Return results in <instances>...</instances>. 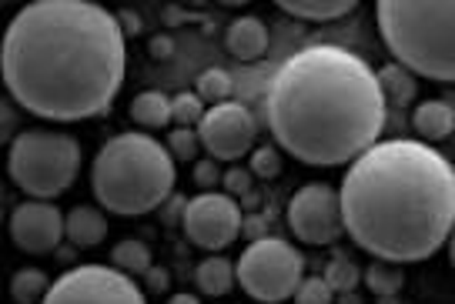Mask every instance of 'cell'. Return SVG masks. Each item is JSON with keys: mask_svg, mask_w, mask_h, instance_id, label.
Masks as SVG:
<instances>
[{"mask_svg": "<svg viewBox=\"0 0 455 304\" xmlns=\"http://www.w3.org/2000/svg\"><path fill=\"white\" fill-rule=\"evenodd\" d=\"M124 27L91 0H37L4 30L0 71L28 114L71 124L104 114L128 71Z\"/></svg>", "mask_w": 455, "mask_h": 304, "instance_id": "obj_1", "label": "cell"}, {"mask_svg": "<svg viewBox=\"0 0 455 304\" xmlns=\"http://www.w3.org/2000/svg\"><path fill=\"white\" fill-rule=\"evenodd\" d=\"M265 121L284 154L308 168H339L382 141L388 101L362 54L341 43H308L271 74Z\"/></svg>", "mask_w": 455, "mask_h": 304, "instance_id": "obj_2", "label": "cell"}, {"mask_svg": "<svg viewBox=\"0 0 455 304\" xmlns=\"http://www.w3.org/2000/svg\"><path fill=\"white\" fill-rule=\"evenodd\" d=\"M345 234L365 254L415 264L452 241L455 164L419 137H385L341 177Z\"/></svg>", "mask_w": 455, "mask_h": 304, "instance_id": "obj_3", "label": "cell"}, {"mask_svg": "<svg viewBox=\"0 0 455 304\" xmlns=\"http://www.w3.org/2000/svg\"><path fill=\"white\" fill-rule=\"evenodd\" d=\"M178 181V160L168 144L148 130H124L100 144L91 164V191L98 207L117 217H141L171 198Z\"/></svg>", "mask_w": 455, "mask_h": 304, "instance_id": "obj_4", "label": "cell"}, {"mask_svg": "<svg viewBox=\"0 0 455 304\" xmlns=\"http://www.w3.org/2000/svg\"><path fill=\"white\" fill-rule=\"evenodd\" d=\"M375 20L395 64L455 84V0H382Z\"/></svg>", "mask_w": 455, "mask_h": 304, "instance_id": "obj_5", "label": "cell"}, {"mask_svg": "<svg viewBox=\"0 0 455 304\" xmlns=\"http://www.w3.org/2000/svg\"><path fill=\"white\" fill-rule=\"evenodd\" d=\"M7 171L30 201H54L81 174V144L64 130H20L7 151Z\"/></svg>", "mask_w": 455, "mask_h": 304, "instance_id": "obj_6", "label": "cell"}, {"mask_svg": "<svg viewBox=\"0 0 455 304\" xmlns=\"http://www.w3.org/2000/svg\"><path fill=\"white\" fill-rule=\"evenodd\" d=\"M235 268H238L242 291L258 304H282L295 298L299 285L308 277L305 254L295 245H288L284 238H271V234H261L244 247Z\"/></svg>", "mask_w": 455, "mask_h": 304, "instance_id": "obj_7", "label": "cell"}, {"mask_svg": "<svg viewBox=\"0 0 455 304\" xmlns=\"http://www.w3.org/2000/svg\"><path fill=\"white\" fill-rule=\"evenodd\" d=\"M44 304H148V294L114 264H77L54 277Z\"/></svg>", "mask_w": 455, "mask_h": 304, "instance_id": "obj_8", "label": "cell"}, {"mask_svg": "<svg viewBox=\"0 0 455 304\" xmlns=\"http://www.w3.org/2000/svg\"><path fill=\"white\" fill-rule=\"evenodd\" d=\"M288 231L295 241L312 247H331L345 238V217H341V194L331 184H305L291 194L284 207Z\"/></svg>", "mask_w": 455, "mask_h": 304, "instance_id": "obj_9", "label": "cell"}, {"mask_svg": "<svg viewBox=\"0 0 455 304\" xmlns=\"http://www.w3.org/2000/svg\"><path fill=\"white\" fill-rule=\"evenodd\" d=\"M181 231L188 234L191 245H198L201 251H225L228 245L238 241V234L244 231V214L242 204L235 201L225 191H204L195 194L191 201L181 207Z\"/></svg>", "mask_w": 455, "mask_h": 304, "instance_id": "obj_10", "label": "cell"}, {"mask_svg": "<svg viewBox=\"0 0 455 304\" xmlns=\"http://www.w3.org/2000/svg\"><path fill=\"white\" fill-rule=\"evenodd\" d=\"M201 147L208 151L212 160H242L244 154L255 151L258 141V121L255 114L238 101L208 107L204 121L198 124Z\"/></svg>", "mask_w": 455, "mask_h": 304, "instance_id": "obj_11", "label": "cell"}, {"mask_svg": "<svg viewBox=\"0 0 455 304\" xmlns=\"http://www.w3.org/2000/svg\"><path fill=\"white\" fill-rule=\"evenodd\" d=\"M11 238L28 254H51L68 238V214L54 201H20L11 211Z\"/></svg>", "mask_w": 455, "mask_h": 304, "instance_id": "obj_12", "label": "cell"}, {"mask_svg": "<svg viewBox=\"0 0 455 304\" xmlns=\"http://www.w3.org/2000/svg\"><path fill=\"white\" fill-rule=\"evenodd\" d=\"M225 47L231 58L248 60V64L265 58V51H268V27H265V20L255 14L235 17L225 30Z\"/></svg>", "mask_w": 455, "mask_h": 304, "instance_id": "obj_13", "label": "cell"}, {"mask_svg": "<svg viewBox=\"0 0 455 304\" xmlns=\"http://www.w3.org/2000/svg\"><path fill=\"white\" fill-rule=\"evenodd\" d=\"M412 130L419 134V141L426 144H435V141H445L455 130V111L449 101H439V97H428V101H419L412 111Z\"/></svg>", "mask_w": 455, "mask_h": 304, "instance_id": "obj_14", "label": "cell"}, {"mask_svg": "<svg viewBox=\"0 0 455 304\" xmlns=\"http://www.w3.org/2000/svg\"><path fill=\"white\" fill-rule=\"evenodd\" d=\"M108 238V211L94 204H77L68 211V241L81 251L98 247Z\"/></svg>", "mask_w": 455, "mask_h": 304, "instance_id": "obj_15", "label": "cell"}, {"mask_svg": "<svg viewBox=\"0 0 455 304\" xmlns=\"http://www.w3.org/2000/svg\"><path fill=\"white\" fill-rule=\"evenodd\" d=\"M131 121L141 130H161L174 124V111H171V97L164 90H141L131 101Z\"/></svg>", "mask_w": 455, "mask_h": 304, "instance_id": "obj_16", "label": "cell"}, {"mask_svg": "<svg viewBox=\"0 0 455 304\" xmlns=\"http://www.w3.org/2000/svg\"><path fill=\"white\" fill-rule=\"evenodd\" d=\"M195 281H198L201 294H208V298H225L228 291L238 285V268H235V261H228L225 254H212V258H204L198 264Z\"/></svg>", "mask_w": 455, "mask_h": 304, "instance_id": "obj_17", "label": "cell"}, {"mask_svg": "<svg viewBox=\"0 0 455 304\" xmlns=\"http://www.w3.org/2000/svg\"><path fill=\"white\" fill-rule=\"evenodd\" d=\"M278 11L295 20H312V24H325V20H339L355 11V0H278Z\"/></svg>", "mask_w": 455, "mask_h": 304, "instance_id": "obj_18", "label": "cell"}, {"mask_svg": "<svg viewBox=\"0 0 455 304\" xmlns=\"http://www.w3.org/2000/svg\"><path fill=\"white\" fill-rule=\"evenodd\" d=\"M379 84H382V94L388 107L398 104V107H409V104L419 97V77H415L409 67H402V64H385L382 71H379Z\"/></svg>", "mask_w": 455, "mask_h": 304, "instance_id": "obj_19", "label": "cell"}, {"mask_svg": "<svg viewBox=\"0 0 455 304\" xmlns=\"http://www.w3.org/2000/svg\"><path fill=\"white\" fill-rule=\"evenodd\" d=\"M111 264L117 271H124L131 277H144L151 268H155V258H151V247L138 241V238H124L121 245L111 247Z\"/></svg>", "mask_w": 455, "mask_h": 304, "instance_id": "obj_20", "label": "cell"}, {"mask_svg": "<svg viewBox=\"0 0 455 304\" xmlns=\"http://www.w3.org/2000/svg\"><path fill=\"white\" fill-rule=\"evenodd\" d=\"M51 285L54 281L44 275L41 268H20L11 277V298H14V304H44Z\"/></svg>", "mask_w": 455, "mask_h": 304, "instance_id": "obj_21", "label": "cell"}, {"mask_svg": "<svg viewBox=\"0 0 455 304\" xmlns=\"http://www.w3.org/2000/svg\"><path fill=\"white\" fill-rule=\"evenodd\" d=\"M362 281L369 285L375 298H395L398 291L405 288V271L402 264H388V261H375L371 268H365Z\"/></svg>", "mask_w": 455, "mask_h": 304, "instance_id": "obj_22", "label": "cell"}, {"mask_svg": "<svg viewBox=\"0 0 455 304\" xmlns=\"http://www.w3.org/2000/svg\"><path fill=\"white\" fill-rule=\"evenodd\" d=\"M195 94H198L208 107H218V104L231 101V94H235V81H231V74L221 71V67H208V71L198 74V81H195Z\"/></svg>", "mask_w": 455, "mask_h": 304, "instance_id": "obj_23", "label": "cell"}, {"mask_svg": "<svg viewBox=\"0 0 455 304\" xmlns=\"http://www.w3.org/2000/svg\"><path fill=\"white\" fill-rule=\"evenodd\" d=\"M362 275H365V268H358L348 254H335L325 264V275L322 277H325L328 288L335 291V294H345V291H355L362 285Z\"/></svg>", "mask_w": 455, "mask_h": 304, "instance_id": "obj_24", "label": "cell"}, {"mask_svg": "<svg viewBox=\"0 0 455 304\" xmlns=\"http://www.w3.org/2000/svg\"><path fill=\"white\" fill-rule=\"evenodd\" d=\"M171 111H174V124H178V128L198 130V124L204 121V114H208V104L201 101L195 90H181V94L171 97Z\"/></svg>", "mask_w": 455, "mask_h": 304, "instance_id": "obj_25", "label": "cell"}, {"mask_svg": "<svg viewBox=\"0 0 455 304\" xmlns=\"http://www.w3.org/2000/svg\"><path fill=\"white\" fill-rule=\"evenodd\" d=\"M168 151L178 164H188V160L198 158L204 147H201V137L195 128H174L168 134Z\"/></svg>", "mask_w": 455, "mask_h": 304, "instance_id": "obj_26", "label": "cell"}, {"mask_svg": "<svg viewBox=\"0 0 455 304\" xmlns=\"http://www.w3.org/2000/svg\"><path fill=\"white\" fill-rule=\"evenodd\" d=\"M284 160H282V147L275 144H265V147H255L251 151V164H248V171L255 174V177H265V181H275L278 174H282Z\"/></svg>", "mask_w": 455, "mask_h": 304, "instance_id": "obj_27", "label": "cell"}, {"mask_svg": "<svg viewBox=\"0 0 455 304\" xmlns=\"http://www.w3.org/2000/svg\"><path fill=\"white\" fill-rule=\"evenodd\" d=\"M291 301H295V304H331V301H335V291L328 288L325 277L312 275V277H305V281H301Z\"/></svg>", "mask_w": 455, "mask_h": 304, "instance_id": "obj_28", "label": "cell"}, {"mask_svg": "<svg viewBox=\"0 0 455 304\" xmlns=\"http://www.w3.org/2000/svg\"><path fill=\"white\" fill-rule=\"evenodd\" d=\"M221 191H225V194H231L235 201H238V198H248V194L255 191V174L248 171V168H242V164H235V168H228V171H225Z\"/></svg>", "mask_w": 455, "mask_h": 304, "instance_id": "obj_29", "label": "cell"}, {"mask_svg": "<svg viewBox=\"0 0 455 304\" xmlns=\"http://www.w3.org/2000/svg\"><path fill=\"white\" fill-rule=\"evenodd\" d=\"M221 181H225V171L218 168V160L204 158L195 164V184L201 188V194H204V191H214Z\"/></svg>", "mask_w": 455, "mask_h": 304, "instance_id": "obj_30", "label": "cell"}, {"mask_svg": "<svg viewBox=\"0 0 455 304\" xmlns=\"http://www.w3.org/2000/svg\"><path fill=\"white\" fill-rule=\"evenodd\" d=\"M171 288V275L164 268H151L148 275H144V294L151 291V294H161V291Z\"/></svg>", "mask_w": 455, "mask_h": 304, "instance_id": "obj_31", "label": "cell"}, {"mask_svg": "<svg viewBox=\"0 0 455 304\" xmlns=\"http://www.w3.org/2000/svg\"><path fill=\"white\" fill-rule=\"evenodd\" d=\"M117 20H121L124 34H138V30H141V17L134 14V11H121V14H117Z\"/></svg>", "mask_w": 455, "mask_h": 304, "instance_id": "obj_32", "label": "cell"}, {"mask_svg": "<svg viewBox=\"0 0 455 304\" xmlns=\"http://www.w3.org/2000/svg\"><path fill=\"white\" fill-rule=\"evenodd\" d=\"M171 51H174L171 37H155V41H151V54H155V58H171Z\"/></svg>", "mask_w": 455, "mask_h": 304, "instance_id": "obj_33", "label": "cell"}, {"mask_svg": "<svg viewBox=\"0 0 455 304\" xmlns=\"http://www.w3.org/2000/svg\"><path fill=\"white\" fill-rule=\"evenodd\" d=\"M168 304H201V298H195V294H188V291H178V294H171Z\"/></svg>", "mask_w": 455, "mask_h": 304, "instance_id": "obj_34", "label": "cell"}, {"mask_svg": "<svg viewBox=\"0 0 455 304\" xmlns=\"http://www.w3.org/2000/svg\"><path fill=\"white\" fill-rule=\"evenodd\" d=\"M449 258H452V268H455V231H452V241H449Z\"/></svg>", "mask_w": 455, "mask_h": 304, "instance_id": "obj_35", "label": "cell"}]
</instances>
